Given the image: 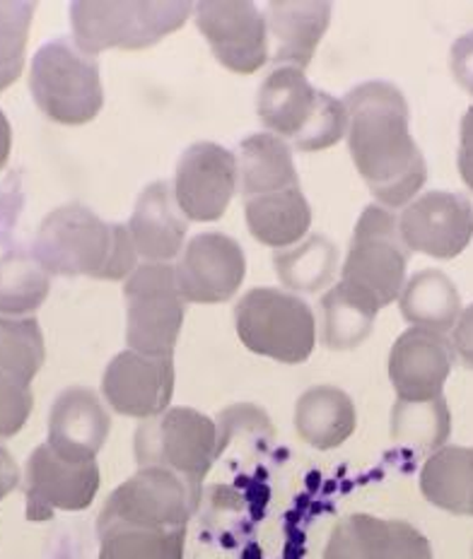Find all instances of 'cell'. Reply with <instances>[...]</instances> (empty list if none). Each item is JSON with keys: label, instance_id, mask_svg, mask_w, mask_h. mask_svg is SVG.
Segmentation results:
<instances>
[{"label": "cell", "instance_id": "31", "mask_svg": "<svg viewBox=\"0 0 473 559\" xmlns=\"http://www.w3.org/2000/svg\"><path fill=\"white\" fill-rule=\"evenodd\" d=\"M44 357V333L37 319H0V369L32 383Z\"/></svg>", "mask_w": 473, "mask_h": 559}, {"label": "cell", "instance_id": "9", "mask_svg": "<svg viewBox=\"0 0 473 559\" xmlns=\"http://www.w3.org/2000/svg\"><path fill=\"white\" fill-rule=\"evenodd\" d=\"M201 504V487L163 468H141L104 502L97 533L117 526L187 528Z\"/></svg>", "mask_w": 473, "mask_h": 559}, {"label": "cell", "instance_id": "19", "mask_svg": "<svg viewBox=\"0 0 473 559\" xmlns=\"http://www.w3.org/2000/svg\"><path fill=\"white\" fill-rule=\"evenodd\" d=\"M126 227H129L138 259L145 263H169L184 253L189 219L184 217L169 186L155 181L138 195Z\"/></svg>", "mask_w": 473, "mask_h": 559}, {"label": "cell", "instance_id": "26", "mask_svg": "<svg viewBox=\"0 0 473 559\" xmlns=\"http://www.w3.org/2000/svg\"><path fill=\"white\" fill-rule=\"evenodd\" d=\"M421 492L437 509L469 516L473 495V447H445L425 461Z\"/></svg>", "mask_w": 473, "mask_h": 559}, {"label": "cell", "instance_id": "2", "mask_svg": "<svg viewBox=\"0 0 473 559\" xmlns=\"http://www.w3.org/2000/svg\"><path fill=\"white\" fill-rule=\"evenodd\" d=\"M32 255L49 275L68 277L126 280L138 267L129 227L107 223L80 203L56 207L44 217Z\"/></svg>", "mask_w": 473, "mask_h": 559}, {"label": "cell", "instance_id": "23", "mask_svg": "<svg viewBox=\"0 0 473 559\" xmlns=\"http://www.w3.org/2000/svg\"><path fill=\"white\" fill-rule=\"evenodd\" d=\"M239 183L247 198L295 189L297 169L291 145L273 133H253L239 145Z\"/></svg>", "mask_w": 473, "mask_h": 559}, {"label": "cell", "instance_id": "40", "mask_svg": "<svg viewBox=\"0 0 473 559\" xmlns=\"http://www.w3.org/2000/svg\"><path fill=\"white\" fill-rule=\"evenodd\" d=\"M10 150H13V131H10L8 116L3 114V109H0V169L5 167Z\"/></svg>", "mask_w": 473, "mask_h": 559}, {"label": "cell", "instance_id": "14", "mask_svg": "<svg viewBox=\"0 0 473 559\" xmlns=\"http://www.w3.org/2000/svg\"><path fill=\"white\" fill-rule=\"evenodd\" d=\"M399 231L409 251L457 259L473 237V205L461 193L428 191L403 207Z\"/></svg>", "mask_w": 473, "mask_h": 559}, {"label": "cell", "instance_id": "20", "mask_svg": "<svg viewBox=\"0 0 473 559\" xmlns=\"http://www.w3.org/2000/svg\"><path fill=\"white\" fill-rule=\"evenodd\" d=\"M269 39L273 41V58L281 66L303 68L315 58L321 37L331 22L329 3H269L267 5Z\"/></svg>", "mask_w": 473, "mask_h": 559}, {"label": "cell", "instance_id": "22", "mask_svg": "<svg viewBox=\"0 0 473 559\" xmlns=\"http://www.w3.org/2000/svg\"><path fill=\"white\" fill-rule=\"evenodd\" d=\"M247 227L263 247L291 249L303 241L311 225V207L305 193L295 189L247 198Z\"/></svg>", "mask_w": 473, "mask_h": 559}, {"label": "cell", "instance_id": "13", "mask_svg": "<svg viewBox=\"0 0 473 559\" xmlns=\"http://www.w3.org/2000/svg\"><path fill=\"white\" fill-rule=\"evenodd\" d=\"M196 22L213 56L233 73H257L269 61L267 17L253 3L208 0L196 5Z\"/></svg>", "mask_w": 473, "mask_h": 559}, {"label": "cell", "instance_id": "18", "mask_svg": "<svg viewBox=\"0 0 473 559\" xmlns=\"http://www.w3.org/2000/svg\"><path fill=\"white\" fill-rule=\"evenodd\" d=\"M111 417L92 389L73 386L59 393L49 415V444L71 461H97L109 437Z\"/></svg>", "mask_w": 473, "mask_h": 559}, {"label": "cell", "instance_id": "33", "mask_svg": "<svg viewBox=\"0 0 473 559\" xmlns=\"http://www.w3.org/2000/svg\"><path fill=\"white\" fill-rule=\"evenodd\" d=\"M34 3L0 0V92L10 87L25 68V49Z\"/></svg>", "mask_w": 473, "mask_h": 559}, {"label": "cell", "instance_id": "10", "mask_svg": "<svg viewBox=\"0 0 473 559\" xmlns=\"http://www.w3.org/2000/svg\"><path fill=\"white\" fill-rule=\"evenodd\" d=\"M409 253L399 231V217L385 205H367L355 225L341 280L385 309L399 299L406 285Z\"/></svg>", "mask_w": 473, "mask_h": 559}, {"label": "cell", "instance_id": "28", "mask_svg": "<svg viewBox=\"0 0 473 559\" xmlns=\"http://www.w3.org/2000/svg\"><path fill=\"white\" fill-rule=\"evenodd\" d=\"M275 273L285 287L295 293H319L331 285L339 265V249L321 235L305 237L291 249H283L273 259Z\"/></svg>", "mask_w": 473, "mask_h": 559}, {"label": "cell", "instance_id": "37", "mask_svg": "<svg viewBox=\"0 0 473 559\" xmlns=\"http://www.w3.org/2000/svg\"><path fill=\"white\" fill-rule=\"evenodd\" d=\"M452 349L461 365L473 369V305L461 311L452 331Z\"/></svg>", "mask_w": 473, "mask_h": 559}, {"label": "cell", "instance_id": "7", "mask_svg": "<svg viewBox=\"0 0 473 559\" xmlns=\"http://www.w3.org/2000/svg\"><path fill=\"white\" fill-rule=\"evenodd\" d=\"M235 325L251 353L283 365H303L317 345V321L305 299L257 287L237 301Z\"/></svg>", "mask_w": 473, "mask_h": 559}, {"label": "cell", "instance_id": "4", "mask_svg": "<svg viewBox=\"0 0 473 559\" xmlns=\"http://www.w3.org/2000/svg\"><path fill=\"white\" fill-rule=\"evenodd\" d=\"M133 453L141 468L172 471L203 487L213 463L223 456L221 427L193 407H169L135 429Z\"/></svg>", "mask_w": 473, "mask_h": 559}, {"label": "cell", "instance_id": "32", "mask_svg": "<svg viewBox=\"0 0 473 559\" xmlns=\"http://www.w3.org/2000/svg\"><path fill=\"white\" fill-rule=\"evenodd\" d=\"M387 521L370 514H353L331 531L324 559H385Z\"/></svg>", "mask_w": 473, "mask_h": 559}, {"label": "cell", "instance_id": "1", "mask_svg": "<svg viewBox=\"0 0 473 559\" xmlns=\"http://www.w3.org/2000/svg\"><path fill=\"white\" fill-rule=\"evenodd\" d=\"M343 104L348 150L367 189L389 210L409 205L428 181V165L411 135L406 97L397 85L370 80L353 87Z\"/></svg>", "mask_w": 473, "mask_h": 559}, {"label": "cell", "instance_id": "42", "mask_svg": "<svg viewBox=\"0 0 473 559\" xmlns=\"http://www.w3.org/2000/svg\"><path fill=\"white\" fill-rule=\"evenodd\" d=\"M469 516H473V495H471V507H469Z\"/></svg>", "mask_w": 473, "mask_h": 559}, {"label": "cell", "instance_id": "24", "mask_svg": "<svg viewBox=\"0 0 473 559\" xmlns=\"http://www.w3.org/2000/svg\"><path fill=\"white\" fill-rule=\"evenodd\" d=\"M399 307L403 319L413 323V329H428L435 333L454 331V325L461 317V297L442 271H421L411 280H406Z\"/></svg>", "mask_w": 473, "mask_h": 559}, {"label": "cell", "instance_id": "6", "mask_svg": "<svg viewBox=\"0 0 473 559\" xmlns=\"http://www.w3.org/2000/svg\"><path fill=\"white\" fill-rule=\"evenodd\" d=\"M191 3H83L71 5L73 41L80 51L97 56L109 49L141 51L184 27Z\"/></svg>", "mask_w": 473, "mask_h": 559}, {"label": "cell", "instance_id": "25", "mask_svg": "<svg viewBox=\"0 0 473 559\" xmlns=\"http://www.w3.org/2000/svg\"><path fill=\"white\" fill-rule=\"evenodd\" d=\"M379 305L348 283H336L321 297V341L331 349H351L370 337Z\"/></svg>", "mask_w": 473, "mask_h": 559}, {"label": "cell", "instance_id": "30", "mask_svg": "<svg viewBox=\"0 0 473 559\" xmlns=\"http://www.w3.org/2000/svg\"><path fill=\"white\" fill-rule=\"evenodd\" d=\"M99 559H184L187 528L117 526L97 533Z\"/></svg>", "mask_w": 473, "mask_h": 559}, {"label": "cell", "instance_id": "12", "mask_svg": "<svg viewBox=\"0 0 473 559\" xmlns=\"http://www.w3.org/2000/svg\"><path fill=\"white\" fill-rule=\"evenodd\" d=\"M97 461H71L49 444L32 451L25 473L27 519L49 521L56 511H83L99 492Z\"/></svg>", "mask_w": 473, "mask_h": 559}, {"label": "cell", "instance_id": "39", "mask_svg": "<svg viewBox=\"0 0 473 559\" xmlns=\"http://www.w3.org/2000/svg\"><path fill=\"white\" fill-rule=\"evenodd\" d=\"M20 485V468L10 451L0 444V502Z\"/></svg>", "mask_w": 473, "mask_h": 559}, {"label": "cell", "instance_id": "11", "mask_svg": "<svg viewBox=\"0 0 473 559\" xmlns=\"http://www.w3.org/2000/svg\"><path fill=\"white\" fill-rule=\"evenodd\" d=\"M237 186V155L217 143H193L179 157L172 193L184 217L193 223H213L223 217Z\"/></svg>", "mask_w": 473, "mask_h": 559}, {"label": "cell", "instance_id": "27", "mask_svg": "<svg viewBox=\"0 0 473 559\" xmlns=\"http://www.w3.org/2000/svg\"><path fill=\"white\" fill-rule=\"evenodd\" d=\"M449 432H452V415L445 399L411 403L397 401L391 411V437L394 444L413 459L433 456L445 449Z\"/></svg>", "mask_w": 473, "mask_h": 559}, {"label": "cell", "instance_id": "15", "mask_svg": "<svg viewBox=\"0 0 473 559\" xmlns=\"http://www.w3.org/2000/svg\"><path fill=\"white\" fill-rule=\"evenodd\" d=\"M102 393L119 415L143 423L163 415L175 395V359L123 349L104 369Z\"/></svg>", "mask_w": 473, "mask_h": 559}, {"label": "cell", "instance_id": "5", "mask_svg": "<svg viewBox=\"0 0 473 559\" xmlns=\"http://www.w3.org/2000/svg\"><path fill=\"white\" fill-rule=\"evenodd\" d=\"M29 90L51 121L83 126L102 111L104 90L95 56L80 51L73 39H54L34 53Z\"/></svg>", "mask_w": 473, "mask_h": 559}, {"label": "cell", "instance_id": "3", "mask_svg": "<svg viewBox=\"0 0 473 559\" xmlns=\"http://www.w3.org/2000/svg\"><path fill=\"white\" fill-rule=\"evenodd\" d=\"M259 119L273 135L303 153L333 147L348 133L343 99L315 87L303 68L279 66L261 83Z\"/></svg>", "mask_w": 473, "mask_h": 559}, {"label": "cell", "instance_id": "17", "mask_svg": "<svg viewBox=\"0 0 473 559\" xmlns=\"http://www.w3.org/2000/svg\"><path fill=\"white\" fill-rule=\"evenodd\" d=\"M454 365L452 341L428 329L403 331L389 353V379L399 401L423 403L442 399Z\"/></svg>", "mask_w": 473, "mask_h": 559}, {"label": "cell", "instance_id": "29", "mask_svg": "<svg viewBox=\"0 0 473 559\" xmlns=\"http://www.w3.org/2000/svg\"><path fill=\"white\" fill-rule=\"evenodd\" d=\"M51 275L27 253H5L0 259V313L25 317L37 311L49 297Z\"/></svg>", "mask_w": 473, "mask_h": 559}, {"label": "cell", "instance_id": "35", "mask_svg": "<svg viewBox=\"0 0 473 559\" xmlns=\"http://www.w3.org/2000/svg\"><path fill=\"white\" fill-rule=\"evenodd\" d=\"M385 559H435L433 545L406 521H387Z\"/></svg>", "mask_w": 473, "mask_h": 559}, {"label": "cell", "instance_id": "16", "mask_svg": "<svg viewBox=\"0 0 473 559\" xmlns=\"http://www.w3.org/2000/svg\"><path fill=\"white\" fill-rule=\"evenodd\" d=\"M245 273V251L233 237L221 231L193 237L177 263L181 293L196 305H221L233 299Z\"/></svg>", "mask_w": 473, "mask_h": 559}, {"label": "cell", "instance_id": "8", "mask_svg": "<svg viewBox=\"0 0 473 559\" xmlns=\"http://www.w3.org/2000/svg\"><path fill=\"white\" fill-rule=\"evenodd\" d=\"M126 343L145 355H172L179 343L187 297L169 263H143L126 277Z\"/></svg>", "mask_w": 473, "mask_h": 559}, {"label": "cell", "instance_id": "34", "mask_svg": "<svg viewBox=\"0 0 473 559\" xmlns=\"http://www.w3.org/2000/svg\"><path fill=\"white\" fill-rule=\"evenodd\" d=\"M34 407L29 383L0 369V439L15 437L27 425Z\"/></svg>", "mask_w": 473, "mask_h": 559}, {"label": "cell", "instance_id": "21", "mask_svg": "<svg viewBox=\"0 0 473 559\" xmlns=\"http://www.w3.org/2000/svg\"><path fill=\"white\" fill-rule=\"evenodd\" d=\"M355 403L336 386L307 389L295 405V427L305 444L329 451L345 444L355 432Z\"/></svg>", "mask_w": 473, "mask_h": 559}, {"label": "cell", "instance_id": "41", "mask_svg": "<svg viewBox=\"0 0 473 559\" xmlns=\"http://www.w3.org/2000/svg\"><path fill=\"white\" fill-rule=\"evenodd\" d=\"M54 559H78V557H71V555H59V557H54Z\"/></svg>", "mask_w": 473, "mask_h": 559}, {"label": "cell", "instance_id": "36", "mask_svg": "<svg viewBox=\"0 0 473 559\" xmlns=\"http://www.w3.org/2000/svg\"><path fill=\"white\" fill-rule=\"evenodd\" d=\"M452 73L457 83L473 97V29L452 44Z\"/></svg>", "mask_w": 473, "mask_h": 559}, {"label": "cell", "instance_id": "38", "mask_svg": "<svg viewBox=\"0 0 473 559\" xmlns=\"http://www.w3.org/2000/svg\"><path fill=\"white\" fill-rule=\"evenodd\" d=\"M459 174L469 191L473 193V107L461 119V138H459Z\"/></svg>", "mask_w": 473, "mask_h": 559}]
</instances>
